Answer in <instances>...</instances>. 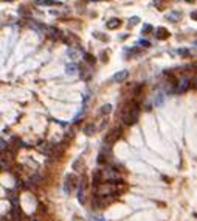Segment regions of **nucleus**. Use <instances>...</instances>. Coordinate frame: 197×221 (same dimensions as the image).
<instances>
[{
    "instance_id": "obj_1",
    "label": "nucleus",
    "mask_w": 197,
    "mask_h": 221,
    "mask_svg": "<svg viewBox=\"0 0 197 221\" xmlns=\"http://www.w3.org/2000/svg\"><path fill=\"white\" fill-rule=\"evenodd\" d=\"M138 115H140V108L137 103H130L127 104L124 109H123V114H121V120L124 125H134L137 123L138 120Z\"/></svg>"
},
{
    "instance_id": "obj_2",
    "label": "nucleus",
    "mask_w": 197,
    "mask_h": 221,
    "mask_svg": "<svg viewBox=\"0 0 197 221\" xmlns=\"http://www.w3.org/2000/svg\"><path fill=\"white\" fill-rule=\"evenodd\" d=\"M117 192H118V187L112 184V182H102L98 187H95V196H98V198L110 196V195H115Z\"/></svg>"
},
{
    "instance_id": "obj_3",
    "label": "nucleus",
    "mask_w": 197,
    "mask_h": 221,
    "mask_svg": "<svg viewBox=\"0 0 197 221\" xmlns=\"http://www.w3.org/2000/svg\"><path fill=\"white\" fill-rule=\"evenodd\" d=\"M101 181L102 182H112V184H117L118 181H123V179H121V176H119L118 170L104 168V170H101Z\"/></svg>"
},
{
    "instance_id": "obj_4",
    "label": "nucleus",
    "mask_w": 197,
    "mask_h": 221,
    "mask_svg": "<svg viewBox=\"0 0 197 221\" xmlns=\"http://www.w3.org/2000/svg\"><path fill=\"white\" fill-rule=\"evenodd\" d=\"M119 134H121V129H119V128H113V129L106 136V139H104V143H107V145H112V143H115V142L118 140Z\"/></svg>"
},
{
    "instance_id": "obj_5",
    "label": "nucleus",
    "mask_w": 197,
    "mask_h": 221,
    "mask_svg": "<svg viewBox=\"0 0 197 221\" xmlns=\"http://www.w3.org/2000/svg\"><path fill=\"white\" fill-rule=\"evenodd\" d=\"M189 87H191V80H188V78H182L180 81H177L176 92H177V93H183V92H186Z\"/></svg>"
},
{
    "instance_id": "obj_6",
    "label": "nucleus",
    "mask_w": 197,
    "mask_h": 221,
    "mask_svg": "<svg viewBox=\"0 0 197 221\" xmlns=\"http://www.w3.org/2000/svg\"><path fill=\"white\" fill-rule=\"evenodd\" d=\"M129 76V72L127 70H119V72H117L113 76H112V81L113 83H121V81H124L126 78Z\"/></svg>"
},
{
    "instance_id": "obj_7",
    "label": "nucleus",
    "mask_w": 197,
    "mask_h": 221,
    "mask_svg": "<svg viewBox=\"0 0 197 221\" xmlns=\"http://www.w3.org/2000/svg\"><path fill=\"white\" fill-rule=\"evenodd\" d=\"M154 34L158 41H163V39H168V36H169V33L166 28H163V27H158V28H155L154 31Z\"/></svg>"
},
{
    "instance_id": "obj_8",
    "label": "nucleus",
    "mask_w": 197,
    "mask_h": 221,
    "mask_svg": "<svg viewBox=\"0 0 197 221\" xmlns=\"http://www.w3.org/2000/svg\"><path fill=\"white\" fill-rule=\"evenodd\" d=\"M75 176L73 174H68L67 178H65V185H64V190H65V193H70L72 192V189H73V185H75Z\"/></svg>"
},
{
    "instance_id": "obj_9",
    "label": "nucleus",
    "mask_w": 197,
    "mask_h": 221,
    "mask_svg": "<svg viewBox=\"0 0 197 221\" xmlns=\"http://www.w3.org/2000/svg\"><path fill=\"white\" fill-rule=\"evenodd\" d=\"M165 17H166V20L176 24V22H179L180 19H182V13H179V11H171V13H168Z\"/></svg>"
},
{
    "instance_id": "obj_10",
    "label": "nucleus",
    "mask_w": 197,
    "mask_h": 221,
    "mask_svg": "<svg viewBox=\"0 0 197 221\" xmlns=\"http://www.w3.org/2000/svg\"><path fill=\"white\" fill-rule=\"evenodd\" d=\"M78 201L79 202H84L85 201V184H84V181H81L79 189H78Z\"/></svg>"
},
{
    "instance_id": "obj_11",
    "label": "nucleus",
    "mask_w": 197,
    "mask_h": 221,
    "mask_svg": "<svg viewBox=\"0 0 197 221\" xmlns=\"http://www.w3.org/2000/svg\"><path fill=\"white\" fill-rule=\"evenodd\" d=\"M48 36H50V39H53V41H56V39H59L61 37V31H59L58 28H54V27H48Z\"/></svg>"
},
{
    "instance_id": "obj_12",
    "label": "nucleus",
    "mask_w": 197,
    "mask_h": 221,
    "mask_svg": "<svg viewBox=\"0 0 197 221\" xmlns=\"http://www.w3.org/2000/svg\"><path fill=\"white\" fill-rule=\"evenodd\" d=\"M36 5H45V6H61V2H56V0H36Z\"/></svg>"
},
{
    "instance_id": "obj_13",
    "label": "nucleus",
    "mask_w": 197,
    "mask_h": 221,
    "mask_svg": "<svg viewBox=\"0 0 197 221\" xmlns=\"http://www.w3.org/2000/svg\"><path fill=\"white\" fill-rule=\"evenodd\" d=\"M37 148V151L39 153H43V154H50V146H48V143L47 142H39L36 145Z\"/></svg>"
},
{
    "instance_id": "obj_14",
    "label": "nucleus",
    "mask_w": 197,
    "mask_h": 221,
    "mask_svg": "<svg viewBox=\"0 0 197 221\" xmlns=\"http://www.w3.org/2000/svg\"><path fill=\"white\" fill-rule=\"evenodd\" d=\"M92 206H93L95 209H102V207H106V201H104L102 198L95 196L93 199H92Z\"/></svg>"
},
{
    "instance_id": "obj_15",
    "label": "nucleus",
    "mask_w": 197,
    "mask_h": 221,
    "mask_svg": "<svg viewBox=\"0 0 197 221\" xmlns=\"http://www.w3.org/2000/svg\"><path fill=\"white\" fill-rule=\"evenodd\" d=\"M119 25H121V20H119V19H110L106 24V27H107L109 30H117Z\"/></svg>"
},
{
    "instance_id": "obj_16",
    "label": "nucleus",
    "mask_w": 197,
    "mask_h": 221,
    "mask_svg": "<svg viewBox=\"0 0 197 221\" xmlns=\"http://www.w3.org/2000/svg\"><path fill=\"white\" fill-rule=\"evenodd\" d=\"M65 73L70 75V76L76 75V73H78V65H76V64H68L67 67H65Z\"/></svg>"
},
{
    "instance_id": "obj_17",
    "label": "nucleus",
    "mask_w": 197,
    "mask_h": 221,
    "mask_svg": "<svg viewBox=\"0 0 197 221\" xmlns=\"http://www.w3.org/2000/svg\"><path fill=\"white\" fill-rule=\"evenodd\" d=\"M79 70H81V76H82V80H89L90 78V75H92V72L87 69V67H84V65H81L79 67Z\"/></svg>"
},
{
    "instance_id": "obj_18",
    "label": "nucleus",
    "mask_w": 197,
    "mask_h": 221,
    "mask_svg": "<svg viewBox=\"0 0 197 221\" xmlns=\"http://www.w3.org/2000/svg\"><path fill=\"white\" fill-rule=\"evenodd\" d=\"M84 132H85L87 136H92V134L95 132V125H93V123L85 125V126H84Z\"/></svg>"
},
{
    "instance_id": "obj_19",
    "label": "nucleus",
    "mask_w": 197,
    "mask_h": 221,
    "mask_svg": "<svg viewBox=\"0 0 197 221\" xmlns=\"http://www.w3.org/2000/svg\"><path fill=\"white\" fill-rule=\"evenodd\" d=\"M110 112H112V104H104V106L101 108V114L107 115V114H110Z\"/></svg>"
},
{
    "instance_id": "obj_20",
    "label": "nucleus",
    "mask_w": 197,
    "mask_h": 221,
    "mask_svg": "<svg viewBox=\"0 0 197 221\" xmlns=\"http://www.w3.org/2000/svg\"><path fill=\"white\" fill-rule=\"evenodd\" d=\"M137 45H140V47H151V42L149 41H146V39H140L138 42H137Z\"/></svg>"
},
{
    "instance_id": "obj_21",
    "label": "nucleus",
    "mask_w": 197,
    "mask_h": 221,
    "mask_svg": "<svg viewBox=\"0 0 197 221\" xmlns=\"http://www.w3.org/2000/svg\"><path fill=\"white\" fill-rule=\"evenodd\" d=\"M138 22H140V17H137V16H134V17H130L129 19V27H134V25H137V24H138Z\"/></svg>"
},
{
    "instance_id": "obj_22",
    "label": "nucleus",
    "mask_w": 197,
    "mask_h": 221,
    "mask_svg": "<svg viewBox=\"0 0 197 221\" xmlns=\"http://www.w3.org/2000/svg\"><path fill=\"white\" fill-rule=\"evenodd\" d=\"M126 53H129L130 56H135V55L140 53V50L138 48H126Z\"/></svg>"
},
{
    "instance_id": "obj_23",
    "label": "nucleus",
    "mask_w": 197,
    "mask_h": 221,
    "mask_svg": "<svg viewBox=\"0 0 197 221\" xmlns=\"http://www.w3.org/2000/svg\"><path fill=\"white\" fill-rule=\"evenodd\" d=\"M90 221H106V218L101 215H90Z\"/></svg>"
},
{
    "instance_id": "obj_24",
    "label": "nucleus",
    "mask_w": 197,
    "mask_h": 221,
    "mask_svg": "<svg viewBox=\"0 0 197 221\" xmlns=\"http://www.w3.org/2000/svg\"><path fill=\"white\" fill-rule=\"evenodd\" d=\"M152 31V27L151 25H143V30H141V33H143V34H147V33H151Z\"/></svg>"
},
{
    "instance_id": "obj_25",
    "label": "nucleus",
    "mask_w": 197,
    "mask_h": 221,
    "mask_svg": "<svg viewBox=\"0 0 197 221\" xmlns=\"http://www.w3.org/2000/svg\"><path fill=\"white\" fill-rule=\"evenodd\" d=\"M84 59L87 61V62H95V58L92 56V55H89V53H84Z\"/></svg>"
},
{
    "instance_id": "obj_26",
    "label": "nucleus",
    "mask_w": 197,
    "mask_h": 221,
    "mask_svg": "<svg viewBox=\"0 0 197 221\" xmlns=\"http://www.w3.org/2000/svg\"><path fill=\"white\" fill-rule=\"evenodd\" d=\"M163 98H165V95H163V93H158V97H157V100H155V104H157V106L163 103Z\"/></svg>"
},
{
    "instance_id": "obj_27",
    "label": "nucleus",
    "mask_w": 197,
    "mask_h": 221,
    "mask_svg": "<svg viewBox=\"0 0 197 221\" xmlns=\"http://www.w3.org/2000/svg\"><path fill=\"white\" fill-rule=\"evenodd\" d=\"M177 53H179V55H182V56H188V55H189V52H188V50H185V48H179Z\"/></svg>"
},
{
    "instance_id": "obj_28",
    "label": "nucleus",
    "mask_w": 197,
    "mask_h": 221,
    "mask_svg": "<svg viewBox=\"0 0 197 221\" xmlns=\"http://www.w3.org/2000/svg\"><path fill=\"white\" fill-rule=\"evenodd\" d=\"M19 14L26 16V14H28V11H26V8H25V6H20V8H19Z\"/></svg>"
},
{
    "instance_id": "obj_29",
    "label": "nucleus",
    "mask_w": 197,
    "mask_h": 221,
    "mask_svg": "<svg viewBox=\"0 0 197 221\" xmlns=\"http://www.w3.org/2000/svg\"><path fill=\"white\" fill-rule=\"evenodd\" d=\"M68 56H72L73 59H76V56H78V52H76V50H68Z\"/></svg>"
},
{
    "instance_id": "obj_30",
    "label": "nucleus",
    "mask_w": 197,
    "mask_h": 221,
    "mask_svg": "<svg viewBox=\"0 0 197 221\" xmlns=\"http://www.w3.org/2000/svg\"><path fill=\"white\" fill-rule=\"evenodd\" d=\"M0 143H2V145H0V148H2V151H5V148H8V143L5 142L3 139H2V142H0Z\"/></svg>"
},
{
    "instance_id": "obj_31",
    "label": "nucleus",
    "mask_w": 197,
    "mask_h": 221,
    "mask_svg": "<svg viewBox=\"0 0 197 221\" xmlns=\"http://www.w3.org/2000/svg\"><path fill=\"white\" fill-rule=\"evenodd\" d=\"M191 19H193V20H197V9L191 13Z\"/></svg>"
},
{
    "instance_id": "obj_32",
    "label": "nucleus",
    "mask_w": 197,
    "mask_h": 221,
    "mask_svg": "<svg viewBox=\"0 0 197 221\" xmlns=\"http://www.w3.org/2000/svg\"><path fill=\"white\" fill-rule=\"evenodd\" d=\"M72 221H82V220H81L79 217H73V220H72Z\"/></svg>"
},
{
    "instance_id": "obj_33",
    "label": "nucleus",
    "mask_w": 197,
    "mask_h": 221,
    "mask_svg": "<svg viewBox=\"0 0 197 221\" xmlns=\"http://www.w3.org/2000/svg\"><path fill=\"white\" fill-rule=\"evenodd\" d=\"M193 83H194V87H196V89H197V78H196V80H194Z\"/></svg>"
},
{
    "instance_id": "obj_34",
    "label": "nucleus",
    "mask_w": 197,
    "mask_h": 221,
    "mask_svg": "<svg viewBox=\"0 0 197 221\" xmlns=\"http://www.w3.org/2000/svg\"><path fill=\"white\" fill-rule=\"evenodd\" d=\"M185 2H189L191 3V2H194V0H185Z\"/></svg>"
},
{
    "instance_id": "obj_35",
    "label": "nucleus",
    "mask_w": 197,
    "mask_h": 221,
    "mask_svg": "<svg viewBox=\"0 0 197 221\" xmlns=\"http://www.w3.org/2000/svg\"><path fill=\"white\" fill-rule=\"evenodd\" d=\"M31 221H39V220H37V218H33V220H31Z\"/></svg>"
},
{
    "instance_id": "obj_36",
    "label": "nucleus",
    "mask_w": 197,
    "mask_h": 221,
    "mask_svg": "<svg viewBox=\"0 0 197 221\" xmlns=\"http://www.w3.org/2000/svg\"><path fill=\"white\" fill-rule=\"evenodd\" d=\"M3 2H13V0H3Z\"/></svg>"
},
{
    "instance_id": "obj_37",
    "label": "nucleus",
    "mask_w": 197,
    "mask_h": 221,
    "mask_svg": "<svg viewBox=\"0 0 197 221\" xmlns=\"http://www.w3.org/2000/svg\"><path fill=\"white\" fill-rule=\"evenodd\" d=\"M90 2H100V0H90Z\"/></svg>"
}]
</instances>
